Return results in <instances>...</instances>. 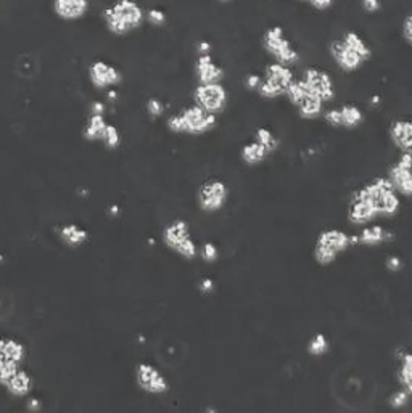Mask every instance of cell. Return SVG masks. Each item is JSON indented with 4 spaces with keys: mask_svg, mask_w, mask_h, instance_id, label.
<instances>
[{
    "mask_svg": "<svg viewBox=\"0 0 412 413\" xmlns=\"http://www.w3.org/2000/svg\"><path fill=\"white\" fill-rule=\"evenodd\" d=\"M219 2H221V3H229L230 0H219Z\"/></svg>",
    "mask_w": 412,
    "mask_h": 413,
    "instance_id": "60d3db41",
    "label": "cell"
},
{
    "mask_svg": "<svg viewBox=\"0 0 412 413\" xmlns=\"http://www.w3.org/2000/svg\"><path fill=\"white\" fill-rule=\"evenodd\" d=\"M103 23L115 36H127L145 21V12L135 0H116L102 13Z\"/></svg>",
    "mask_w": 412,
    "mask_h": 413,
    "instance_id": "3957f363",
    "label": "cell"
},
{
    "mask_svg": "<svg viewBox=\"0 0 412 413\" xmlns=\"http://www.w3.org/2000/svg\"><path fill=\"white\" fill-rule=\"evenodd\" d=\"M253 140H256L261 145L266 146V148L271 151V153H274V151L279 148L277 137L274 135V132L271 129H268V127H259V129H256V132H254Z\"/></svg>",
    "mask_w": 412,
    "mask_h": 413,
    "instance_id": "484cf974",
    "label": "cell"
},
{
    "mask_svg": "<svg viewBox=\"0 0 412 413\" xmlns=\"http://www.w3.org/2000/svg\"><path fill=\"white\" fill-rule=\"evenodd\" d=\"M386 269L391 270V272H398V270L403 269V260L398 256H388V259H386Z\"/></svg>",
    "mask_w": 412,
    "mask_h": 413,
    "instance_id": "8d00e7d4",
    "label": "cell"
},
{
    "mask_svg": "<svg viewBox=\"0 0 412 413\" xmlns=\"http://www.w3.org/2000/svg\"><path fill=\"white\" fill-rule=\"evenodd\" d=\"M353 244H355V235L340 229H326L316 237L312 258L319 265H330Z\"/></svg>",
    "mask_w": 412,
    "mask_h": 413,
    "instance_id": "5b68a950",
    "label": "cell"
},
{
    "mask_svg": "<svg viewBox=\"0 0 412 413\" xmlns=\"http://www.w3.org/2000/svg\"><path fill=\"white\" fill-rule=\"evenodd\" d=\"M15 312V298L13 293L7 288L0 287V322L8 320Z\"/></svg>",
    "mask_w": 412,
    "mask_h": 413,
    "instance_id": "cb8c5ba5",
    "label": "cell"
},
{
    "mask_svg": "<svg viewBox=\"0 0 412 413\" xmlns=\"http://www.w3.org/2000/svg\"><path fill=\"white\" fill-rule=\"evenodd\" d=\"M91 82L97 88H106L121 82V73L105 61H95L89 68Z\"/></svg>",
    "mask_w": 412,
    "mask_h": 413,
    "instance_id": "ffe728a7",
    "label": "cell"
},
{
    "mask_svg": "<svg viewBox=\"0 0 412 413\" xmlns=\"http://www.w3.org/2000/svg\"><path fill=\"white\" fill-rule=\"evenodd\" d=\"M328 351V339L324 333H317L308 343V352L312 357H321Z\"/></svg>",
    "mask_w": 412,
    "mask_h": 413,
    "instance_id": "4316f807",
    "label": "cell"
},
{
    "mask_svg": "<svg viewBox=\"0 0 412 413\" xmlns=\"http://www.w3.org/2000/svg\"><path fill=\"white\" fill-rule=\"evenodd\" d=\"M298 2L301 3H308L311 5L312 8L319 10V12H324V10H328L333 5L335 0H298Z\"/></svg>",
    "mask_w": 412,
    "mask_h": 413,
    "instance_id": "836d02e7",
    "label": "cell"
},
{
    "mask_svg": "<svg viewBox=\"0 0 412 413\" xmlns=\"http://www.w3.org/2000/svg\"><path fill=\"white\" fill-rule=\"evenodd\" d=\"M163 242L174 253L185 259H195L198 256V247L190 235L189 224L182 219L173 220L163 230Z\"/></svg>",
    "mask_w": 412,
    "mask_h": 413,
    "instance_id": "9c48e42d",
    "label": "cell"
},
{
    "mask_svg": "<svg viewBox=\"0 0 412 413\" xmlns=\"http://www.w3.org/2000/svg\"><path fill=\"white\" fill-rule=\"evenodd\" d=\"M411 394L408 391H404L403 387H400V390H396L393 394L390 396V399H388V404H390V407L391 409H395V410H401V409H404L406 405L409 404V399H411Z\"/></svg>",
    "mask_w": 412,
    "mask_h": 413,
    "instance_id": "f1b7e54d",
    "label": "cell"
},
{
    "mask_svg": "<svg viewBox=\"0 0 412 413\" xmlns=\"http://www.w3.org/2000/svg\"><path fill=\"white\" fill-rule=\"evenodd\" d=\"M41 71V61L34 53H21L15 61V73L21 79H34Z\"/></svg>",
    "mask_w": 412,
    "mask_h": 413,
    "instance_id": "7402d4cb",
    "label": "cell"
},
{
    "mask_svg": "<svg viewBox=\"0 0 412 413\" xmlns=\"http://www.w3.org/2000/svg\"><path fill=\"white\" fill-rule=\"evenodd\" d=\"M106 129H108V124L103 121L102 115H94L91 117L89 126H87L86 135H87V139H92V140L105 139Z\"/></svg>",
    "mask_w": 412,
    "mask_h": 413,
    "instance_id": "d4e9b609",
    "label": "cell"
},
{
    "mask_svg": "<svg viewBox=\"0 0 412 413\" xmlns=\"http://www.w3.org/2000/svg\"><path fill=\"white\" fill-rule=\"evenodd\" d=\"M285 97L297 108L298 115L303 119H317V117L322 116L324 110H326V103L316 93L309 90L306 84L301 79H295L290 84V87L285 92Z\"/></svg>",
    "mask_w": 412,
    "mask_h": 413,
    "instance_id": "ba28073f",
    "label": "cell"
},
{
    "mask_svg": "<svg viewBox=\"0 0 412 413\" xmlns=\"http://www.w3.org/2000/svg\"><path fill=\"white\" fill-rule=\"evenodd\" d=\"M198 254L202 256V259L205 260V262L213 264L219 258V249L213 242H205L202 247H200Z\"/></svg>",
    "mask_w": 412,
    "mask_h": 413,
    "instance_id": "f546056e",
    "label": "cell"
},
{
    "mask_svg": "<svg viewBox=\"0 0 412 413\" xmlns=\"http://www.w3.org/2000/svg\"><path fill=\"white\" fill-rule=\"evenodd\" d=\"M10 390H12L15 394H24L29 390V378L23 373H15V375L7 381Z\"/></svg>",
    "mask_w": 412,
    "mask_h": 413,
    "instance_id": "83f0119b",
    "label": "cell"
},
{
    "mask_svg": "<svg viewBox=\"0 0 412 413\" xmlns=\"http://www.w3.org/2000/svg\"><path fill=\"white\" fill-rule=\"evenodd\" d=\"M52 8L63 21H76L89 12V0H53Z\"/></svg>",
    "mask_w": 412,
    "mask_h": 413,
    "instance_id": "d6986e66",
    "label": "cell"
},
{
    "mask_svg": "<svg viewBox=\"0 0 412 413\" xmlns=\"http://www.w3.org/2000/svg\"><path fill=\"white\" fill-rule=\"evenodd\" d=\"M401 32H403L404 41L412 47V13H409L408 17L404 18L403 26H401Z\"/></svg>",
    "mask_w": 412,
    "mask_h": 413,
    "instance_id": "e575fe53",
    "label": "cell"
},
{
    "mask_svg": "<svg viewBox=\"0 0 412 413\" xmlns=\"http://www.w3.org/2000/svg\"><path fill=\"white\" fill-rule=\"evenodd\" d=\"M218 126V116L205 111L198 105L185 106L178 115L169 116L168 129L174 134L203 135Z\"/></svg>",
    "mask_w": 412,
    "mask_h": 413,
    "instance_id": "277c9868",
    "label": "cell"
},
{
    "mask_svg": "<svg viewBox=\"0 0 412 413\" xmlns=\"http://www.w3.org/2000/svg\"><path fill=\"white\" fill-rule=\"evenodd\" d=\"M137 383L150 394H163L169 387L166 378L150 363H140L137 368Z\"/></svg>",
    "mask_w": 412,
    "mask_h": 413,
    "instance_id": "9a60e30c",
    "label": "cell"
},
{
    "mask_svg": "<svg viewBox=\"0 0 412 413\" xmlns=\"http://www.w3.org/2000/svg\"><path fill=\"white\" fill-rule=\"evenodd\" d=\"M324 121L335 129H356L364 122V113L355 103H345L341 106L328 108L322 113Z\"/></svg>",
    "mask_w": 412,
    "mask_h": 413,
    "instance_id": "4fadbf2b",
    "label": "cell"
},
{
    "mask_svg": "<svg viewBox=\"0 0 412 413\" xmlns=\"http://www.w3.org/2000/svg\"><path fill=\"white\" fill-rule=\"evenodd\" d=\"M396 378H398L400 387H403L404 391H408L412 396V352H404L400 357V367Z\"/></svg>",
    "mask_w": 412,
    "mask_h": 413,
    "instance_id": "603a6c76",
    "label": "cell"
},
{
    "mask_svg": "<svg viewBox=\"0 0 412 413\" xmlns=\"http://www.w3.org/2000/svg\"><path fill=\"white\" fill-rule=\"evenodd\" d=\"M386 177L398 191L400 196L411 198L412 196V156L406 153H400L398 160L391 163Z\"/></svg>",
    "mask_w": 412,
    "mask_h": 413,
    "instance_id": "5bb4252c",
    "label": "cell"
},
{
    "mask_svg": "<svg viewBox=\"0 0 412 413\" xmlns=\"http://www.w3.org/2000/svg\"><path fill=\"white\" fill-rule=\"evenodd\" d=\"M263 47L272 58V61L290 68L300 63V52L293 47L290 39L285 36V31L281 26H271L264 31Z\"/></svg>",
    "mask_w": 412,
    "mask_h": 413,
    "instance_id": "8992f818",
    "label": "cell"
},
{
    "mask_svg": "<svg viewBox=\"0 0 412 413\" xmlns=\"http://www.w3.org/2000/svg\"><path fill=\"white\" fill-rule=\"evenodd\" d=\"M300 79L306 84L311 92L321 98L324 103H332L337 97V87L333 77L326 70L316 66H309L303 71Z\"/></svg>",
    "mask_w": 412,
    "mask_h": 413,
    "instance_id": "7c38bea8",
    "label": "cell"
},
{
    "mask_svg": "<svg viewBox=\"0 0 412 413\" xmlns=\"http://www.w3.org/2000/svg\"><path fill=\"white\" fill-rule=\"evenodd\" d=\"M147 111H149L150 116L158 117L165 113V106H163V103L158 100V98H150L149 103H147Z\"/></svg>",
    "mask_w": 412,
    "mask_h": 413,
    "instance_id": "d6a6232c",
    "label": "cell"
},
{
    "mask_svg": "<svg viewBox=\"0 0 412 413\" xmlns=\"http://www.w3.org/2000/svg\"><path fill=\"white\" fill-rule=\"evenodd\" d=\"M362 8L366 13H377L380 10V0H361Z\"/></svg>",
    "mask_w": 412,
    "mask_h": 413,
    "instance_id": "74e56055",
    "label": "cell"
},
{
    "mask_svg": "<svg viewBox=\"0 0 412 413\" xmlns=\"http://www.w3.org/2000/svg\"><path fill=\"white\" fill-rule=\"evenodd\" d=\"M229 200V186L224 180L221 179H208L205 180L202 185H200L198 193H197V201L198 208L203 211V213H218L225 206Z\"/></svg>",
    "mask_w": 412,
    "mask_h": 413,
    "instance_id": "8fae6325",
    "label": "cell"
},
{
    "mask_svg": "<svg viewBox=\"0 0 412 413\" xmlns=\"http://www.w3.org/2000/svg\"><path fill=\"white\" fill-rule=\"evenodd\" d=\"M195 76H197L198 84H211V82H223L225 77L224 68L214 61L211 53L198 55L195 61Z\"/></svg>",
    "mask_w": 412,
    "mask_h": 413,
    "instance_id": "e0dca14e",
    "label": "cell"
},
{
    "mask_svg": "<svg viewBox=\"0 0 412 413\" xmlns=\"http://www.w3.org/2000/svg\"><path fill=\"white\" fill-rule=\"evenodd\" d=\"M328 53L343 73H355L371 60L372 48L361 34L346 31L328 44Z\"/></svg>",
    "mask_w": 412,
    "mask_h": 413,
    "instance_id": "7a4b0ae2",
    "label": "cell"
},
{
    "mask_svg": "<svg viewBox=\"0 0 412 413\" xmlns=\"http://www.w3.org/2000/svg\"><path fill=\"white\" fill-rule=\"evenodd\" d=\"M63 238L71 244H79L81 242H84L86 240V233L77 227H68V229H63Z\"/></svg>",
    "mask_w": 412,
    "mask_h": 413,
    "instance_id": "4dcf8cb0",
    "label": "cell"
},
{
    "mask_svg": "<svg viewBox=\"0 0 412 413\" xmlns=\"http://www.w3.org/2000/svg\"><path fill=\"white\" fill-rule=\"evenodd\" d=\"M145 19L151 24V26L158 28V26H163V24L166 23V15H165L163 10L151 8L145 13Z\"/></svg>",
    "mask_w": 412,
    "mask_h": 413,
    "instance_id": "1f68e13d",
    "label": "cell"
},
{
    "mask_svg": "<svg viewBox=\"0 0 412 413\" xmlns=\"http://www.w3.org/2000/svg\"><path fill=\"white\" fill-rule=\"evenodd\" d=\"M395 238L393 232H390L388 229H385L384 225L379 224H367L361 229V232L355 235V244H362V247L372 248L379 247V244L388 243Z\"/></svg>",
    "mask_w": 412,
    "mask_h": 413,
    "instance_id": "ac0fdd59",
    "label": "cell"
},
{
    "mask_svg": "<svg viewBox=\"0 0 412 413\" xmlns=\"http://www.w3.org/2000/svg\"><path fill=\"white\" fill-rule=\"evenodd\" d=\"M388 135L400 153L412 156V117L395 119L388 127Z\"/></svg>",
    "mask_w": 412,
    "mask_h": 413,
    "instance_id": "2e32d148",
    "label": "cell"
},
{
    "mask_svg": "<svg viewBox=\"0 0 412 413\" xmlns=\"http://www.w3.org/2000/svg\"><path fill=\"white\" fill-rule=\"evenodd\" d=\"M261 76L263 81L258 88V93L264 100H274V98L285 95L287 88L295 81V75H293L292 68L281 65L277 61L266 65Z\"/></svg>",
    "mask_w": 412,
    "mask_h": 413,
    "instance_id": "52a82bcc",
    "label": "cell"
},
{
    "mask_svg": "<svg viewBox=\"0 0 412 413\" xmlns=\"http://www.w3.org/2000/svg\"><path fill=\"white\" fill-rule=\"evenodd\" d=\"M211 44L209 42H206V41H202V42H198V46H197V50H198V55H205V53H211Z\"/></svg>",
    "mask_w": 412,
    "mask_h": 413,
    "instance_id": "ab89813d",
    "label": "cell"
},
{
    "mask_svg": "<svg viewBox=\"0 0 412 413\" xmlns=\"http://www.w3.org/2000/svg\"><path fill=\"white\" fill-rule=\"evenodd\" d=\"M271 155H272L271 151L256 140L248 142V144H245L242 146V150H240V160L243 161V164H247L250 167L263 164Z\"/></svg>",
    "mask_w": 412,
    "mask_h": 413,
    "instance_id": "44dd1931",
    "label": "cell"
},
{
    "mask_svg": "<svg viewBox=\"0 0 412 413\" xmlns=\"http://www.w3.org/2000/svg\"><path fill=\"white\" fill-rule=\"evenodd\" d=\"M263 76L261 75H248L245 77V87L252 92H258L259 86H261Z\"/></svg>",
    "mask_w": 412,
    "mask_h": 413,
    "instance_id": "d590c367",
    "label": "cell"
},
{
    "mask_svg": "<svg viewBox=\"0 0 412 413\" xmlns=\"http://www.w3.org/2000/svg\"><path fill=\"white\" fill-rule=\"evenodd\" d=\"M200 289H202L203 293H209L214 289V283L211 278H203L202 283H200Z\"/></svg>",
    "mask_w": 412,
    "mask_h": 413,
    "instance_id": "f35d334b",
    "label": "cell"
},
{
    "mask_svg": "<svg viewBox=\"0 0 412 413\" xmlns=\"http://www.w3.org/2000/svg\"><path fill=\"white\" fill-rule=\"evenodd\" d=\"M401 209V196L388 177H375L351 193L348 201V220L356 227H364L377 219L395 218Z\"/></svg>",
    "mask_w": 412,
    "mask_h": 413,
    "instance_id": "6da1fadb",
    "label": "cell"
},
{
    "mask_svg": "<svg viewBox=\"0 0 412 413\" xmlns=\"http://www.w3.org/2000/svg\"><path fill=\"white\" fill-rule=\"evenodd\" d=\"M229 102L227 88L223 86V82L211 84H198L194 90V103L203 108L205 111L211 115H221L225 110Z\"/></svg>",
    "mask_w": 412,
    "mask_h": 413,
    "instance_id": "30bf717a",
    "label": "cell"
}]
</instances>
